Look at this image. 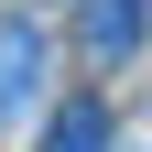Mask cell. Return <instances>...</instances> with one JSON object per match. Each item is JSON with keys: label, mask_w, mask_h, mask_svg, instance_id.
Wrapping results in <instances>:
<instances>
[{"label": "cell", "mask_w": 152, "mask_h": 152, "mask_svg": "<svg viewBox=\"0 0 152 152\" xmlns=\"http://www.w3.org/2000/svg\"><path fill=\"white\" fill-rule=\"evenodd\" d=\"M44 152H109V109H98V98H65V109L44 120Z\"/></svg>", "instance_id": "cell-2"}, {"label": "cell", "mask_w": 152, "mask_h": 152, "mask_svg": "<svg viewBox=\"0 0 152 152\" xmlns=\"http://www.w3.org/2000/svg\"><path fill=\"white\" fill-rule=\"evenodd\" d=\"M44 87V33L33 22H0V109H22Z\"/></svg>", "instance_id": "cell-1"}, {"label": "cell", "mask_w": 152, "mask_h": 152, "mask_svg": "<svg viewBox=\"0 0 152 152\" xmlns=\"http://www.w3.org/2000/svg\"><path fill=\"white\" fill-rule=\"evenodd\" d=\"M76 33H87L98 54H130V44H141V0H87V11H76Z\"/></svg>", "instance_id": "cell-3"}]
</instances>
